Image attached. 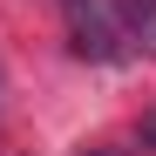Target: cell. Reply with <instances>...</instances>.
<instances>
[{
    "mask_svg": "<svg viewBox=\"0 0 156 156\" xmlns=\"http://www.w3.org/2000/svg\"><path fill=\"white\" fill-rule=\"evenodd\" d=\"M61 20H68V41H75V55L82 61H129V34H122V14H115V0H55Z\"/></svg>",
    "mask_w": 156,
    "mask_h": 156,
    "instance_id": "cell-1",
    "label": "cell"
},
{
    "mask_svg": "<svg viewBox=\"0 0 156 156\" xmlns=\"http://www.w3.org/2000/svg\"><path fill=\"white\" fill-rule=\"evenodd\" d=\"M115 14H122L129 55H136V48H149V55H156V0H115Z\"/></svg>",
    "mask_w": 156,
    "mask_h": 156,
    "instance_id": "cell-2",
    "label": "cell"
},
{
    "mask_svg": "<svg viewBox=\"0 0 156 156\" xmlns=\"http://www.w3.org/2000/svg\"><path fill=\"white\" fill-rule=\"evenodd\" d=\"M143 136H156V115H149V122H143Z\"/></svg>",
    "mask_w": 156,
    "mask_h": 156,
    "instance_id": "cell-3",
    "label": "cell"
},
{
    "mask_svg": "<svg viewBox=\"0 0 156 156\" xmlns=\"http://www.w3.org/2000/svg\"><path fill=\"white\" fill-rule=\"evenodd\" d=\"M88 156H102V149H88Z\"/></svg>",
    "mask_w": 156,
    "mask_h": 156,
    "instance_id": "cell-4",
    "label": "cell"
},
{
    "mask_svg": "<svg viewBox=\"0 0 156 156\" xmlns=\"http://www.w3.org/2000/svg\"><path fill=\"white\" fill-rule=\"evenodd\" d=\"M0 88H7V82H0Z\"/></svg>",
    "mask_w": 156,
    "mask_h": 156,
    "instance_id": "cell-5",
    "label": "cell"
}]
</instances>
